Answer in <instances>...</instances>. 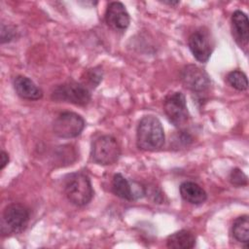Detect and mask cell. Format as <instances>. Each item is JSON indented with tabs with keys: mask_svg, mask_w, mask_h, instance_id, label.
I'll list each match as a JSON object with an SVG mask.
<instances>
[{
	"mask_svg": "<svg viewBox=\"0 0 249 249\" xmlns=\"http://www.w3.org/2000/svg\"><path fill=\"white\" fill-rule=\"evenodd\" d=\"M163 111L169 123L178 128H183L190 118L186 97L180 91L170 92L165 96Z\"/></svg>",
	"mask_w": 249,
	"mask_h": 249,
	"instance_id": "8992f818",
	"label": "cell"
},
{
	"mask_svg": "<svg viewBox=\"0 0 249 249\" xmlns=\"http://www.w3.org/2000/svg\"><path fill=\"white\" fill-rule=\"evenodd\" d=\"M85 120L75 112H62L53 123V131L59 138H74L85 128Z\"/></svg>",
	"mask_w": 249,
	"mask_h": 249,
	"instance_id": "52a82bcc",
	"label": "cell"
},
{
	"mask_svg": "<svg viewBox=\"0 0 249 249\" xmlns=\"http://www.w3.org/2000/svg\"><path fill=\"white\" fill-rule=\"evenodd\" d=\"M63 191L67 199L76 206L87 205L93 196L90 179L81 171L69 173L64 177Z\"/></svg>",
	"mask_w": 249,
	"mask_h": 249,
	"instance_id": "7a4b0ae2",
	"label": "cell"
},
{
	"mask_svg": "<svg viewBox=\"0 0 249 249\" xmlns=\"http://www.w3.org/2000/svg\"><path fill=\"white\" fill-rule=\"evenodd\" d=\"M164 130L160 121L152 115L144 116L136 129V145L143 151H157L164 144Z\"/></svg>",
	"mask_w": 249,
	"mask_h": 249,
	"instance_id": "6da1fadb",
	"label": "cell"
},
{
	"mask_svg": "<svg viewBox=\"0 0 249 249\" xmlns=\"http://www.w3.org/2000/svg\"><path fill=\"white\" fill-rule=\"evenodd\" d=\"M230 181L236 187H241L247 184L246 174L239 168H233L230 173Z\"/></svg>",
	"mask_w": 249,
	"mask_h": 249,
	"instance_id": "d6986e66",
	"label": "cell"
},
{
	"mask_svg": "<svg viewBox=\"0 0 249 249\" xmlns=\"http://www.w3.org/2000/svg\"><path fill=\"white\" fill-rule=\"evenodd\" d=\"M102 69L100 67H93L85 72V78H83L82 84H84L88 89H94L102 81Z\"/></svg>",
	"mask_w": 249,
	"mask_h": 249,
	"instance_id": "ac0fdd59",
	"label": "cell"
},
{
	"mask_svg": "<svg viewBox=\"0 0 249 249\" xmlns=\"http://www.w3.org/2000/svg\"><path fill=\"white\" fill-rule=\"evenodd\" d=\"M227 82L231 86L233 89L242 91L247 89L248 88V81L247 76L240 70H232L227 75Z\"/></svg>",
	"mask_w": 249,
	"mask_h": 249,
	"instance_id": "e0dca14e",
	"label": "cell"
},
{
	"mask_svg": "<svg viewBox=\"0 0 249 249\" xmlns=\"http://www.w3.org/2000/svg\"><path fill=\"white\" fill-rule=\"evenodd\" d=\"M105 21L109 27L116 31H124L130 22L129 14L124 5L115 1L109 3L105 12Z\"/></svg>",
	"mask_w": 249,
	"mask_h": 249,
	"instance_id": "8fae6325",
	"label": "cell"
},
{
	"mask_svg": "<svg viewBox=\"0 0 249 249\" xmlns=\"http://www.w3.org/2000/svg\"><path fill=\"white\" fill-rule=\"evenodd\" d=\"M16 35V30L13 26L1 24V43H8L14 39Z\"/></svg>",
	"mask_w": 249,
	"mask_h": 249,
	"instance_id": "ffe728a7",
	"label": "cell"
},
{
	"mask_svg": "<svg viewBox=\"0 0 249 249\" xmlns=\"http://www.w3.org/2000/svg\"><path fill=\"white\" fill-rule=\"evenodd\" d=\"M196 245L195 234L188 230H180L166 238V246L172 249H191Z\"/></svg>",
	"mask_w": 249,
	"mask_h": 249,
	"instance_id": "9a60e30c",
	"label": "cell"
},
{
	"mask_svg": "<svg viewBox=\"0 0 249 249\" xmlns=\"http://www.w3.org/2000/svg\"><path fill=\"white\" fill-rule=\"evenodd\" d=\"M51 98L55 102H68L86 106L91 99V93L84 84L69 80L53 88Z\"/></svg>",
	"mask_w": 249,
	"mask_h": 249,
	"instance_id": "3957f363",
	"label": "cell"
},
{
	"mask_svg": "<svg viewBox=\"0 0 249 249\" xmlns=\"http://www.w3.org/2000/svg\"><path fill=\"white\" fill-rule=\"evenodd\" d=\"M13 86L17 94L26 100H38L43 97V90L28 77L18 75L15 77Z\"/></svg>",
	"mask_w": 249,
	"mask_h": 249,
	"instance_id": "4fadbf2b",
	"label": "cell"
},
{
	"mask_svg": "<svg viewBox=\"0 0 249 249\" xmlns=\"http://www.w3.org/2000/svg\"><path fill=\"white\" fill-rule=\"evenodd\" d=\"M231 234L236 241L248 244V240H249L248 215L239 216L233 221V224L231 226Z\"/></svg>",
	"mask_w": 249,
	"mask_h": 249,
	"instance_id": "2e32d148",
	"label": "cell"
},
{
	"mask_svg": "<svg viewBox=\"0 0 249 249\" xmlns=\"http://www.w3.org/2000/svg\"><path fill=\"white\" fill-rule=\"evenodd\" d=\"M188 45L194 57L199 62H206L213 52L214 44L207 29L201 27L194 31L189 39Z\"/></svg>",
	"mask_w": 249,
	"mask_h": 249,
	"instance_id": "9c48e42d",
	"label": "cell"
},
{
	"mask_svg": "<svg viewBox=\"0 0 249 249\" xmlns=\"http://www.w3.org/2000/svg\"><path fill=\"white\" fill-rule=\"evenodd\" d=\"M0 158H1V166H0V169L3 170V169L5 168V166L8 164V162H9V160H10V158H9L8 153H6L5 151H2V152H1Z\"/></svg>",
	"mask_w": 249,
	"mask_h": 249,
	"instance_id": "44dd1931",
	"label": "cell"
},
{
	"mask_svg": "<svg viewBox=\"0 0 249 249\" xmlns=\"http://www.w3.org/2000/svg\"><path fill=\"white\" fill-rule=\"evenodd\" d=\"M121 156V146L117 139L111 135H101L91 143V160L100 165L115 163Z\"/></svg>",
	"mask_w": 249,
	"mask_h": 249,
	"instance_id": "5b68a950",
	"label": "cell"
},
{
	"mask_svg": "<svg viewBox=\"0 0 249 249\" xmlns=\"http://www.w3.org/2000/svg\"><path fill=\"white\" fill-rule=\"evenodd\" d=\"M181 197L195 205L202 204L207 199V194L199 185L192 181H185L179 187Z\"/></svg>",
	"mask_w": 249,
	"mask_h": 249,
	"instance_id": "5bb4252c",
	"label": "cell"
},
{
	"mask_svg": "<svg viewBox=\"0 0 249 249\" xmlns=\"http://www.w3.org/2000/svg\"><path fill=\"white\" fill-rule=\"evenodd\" d=\"M112 191L120 198L128 201L136 200L145 196V187L135 182H129L121 173L113 176Z\"/></svg>",
	"mask_w": 249,
	"mask_h": 249,
	"instance_id": "30bf717a",
	"label": "cell"
},
{
	"mask_svg": "<svg viewBox=\"0 0 249 249\" xmlns=\"http://www.w3.org/2000/svg\"><path fill=\"white\" fill-rule=\"evenodd\" d=\"M181 80L184 87L193 93H196L197 97H203L211 86L208 74L202 68L195 64H189L183 68Z\"/></svg>",
	"mask_w": 249,
	"mask_h": 249,
	"instance_id": "ba28073f",
	"label": "cell"
},
{
	"mask_svg": "<svg viewBox=\"0 0 249 249\" xmlns=\"http://www.w3.org/2000/svg\"><path fill=\"white\" fill-rule=\"evenodd\" d=\"M162 4L165 5H169V6H177L178 4H180L179 1H160Z\"/></svg>",
	"mask_w": 249,
	"mask_h": 249,
	"instance_id": "7402d4cb",
	"label": "cell"
},
{
	"mask_svg": "<svg viewBox=\"0 0 249 249\" xmlns=\"http://www.w3.org/2000/svg\"><path fill=\"white\" fill-rule=\"evenodd\" d=\"M30 213L21 203H11L3 211L1 219V232L4 235L22 232L29 222Z\"/></svg>",
	"mask_w": 249,
	"mask_h": 249,
	"instance_id": "277c9868",
	"label": "cell"
},
{
	"mask_svg": "<svg viewBox=\"0 0 249 249\" xmlns=\"http://www.w3.org/2000/svg\"><path fill=\"white\" fill-rule=\"evenodd\" d=\"M231 34L236 44L242 48L247 49L249 42V21L247 15L236 10L231 16Z\"/></svg>",
	"mask_w": 249,
	"mask_h": 249,
	"instance_id": "7c38bea8",
	"label": "cell"
}]
</instances>
